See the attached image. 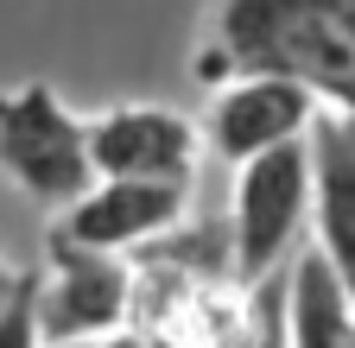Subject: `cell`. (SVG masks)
Segmentation results:
<instances>
[{"label": "cell", "mask_w": 355, "mask_h": 348, "mask_svg": "<svg viewBox=\"0 0 355 348\" xmlns=\"http://www.w3.org/2000/svg\"><path fill=\"white\" fill-rule=\"evenodd\" d=\"M286 76L318 108L355 114V0H216L197 82Z\"/></svg>", "instance_id": "6da1fadb"}, {"label": "cell", "mask_w": 355, "mask_h": 348, "mask_svg": "<svg viewBox=\"0 0 355 348\" xmlns=\"http://www.w3.org/2000/svg\"><path fill=\"white\" fill-rule=\"evenodd\" d=\"M203 158V134L191 114L165 102H121L89 120V165L96 178H153V184H191Z\"/></svg>", "instance_id": "5b68a950"}, {"label": "cell", "mask_w": 355, "mask_h": 348, "mask_svg": "<svg viewBox=\"0 0 355 348\" xmlns=\"http://www.w3.org/2000/svg\"><path fill=\"white\" fill-rule=\"evenodd\" d=\"M304 152H311V235L355 304V114L318 108Z\"/></svg>", "instance_id": "ba28073f"}, {"label": "cell", "mask_w": 355, "mask_h": 348, "mask_svg": "<svg viewBox=\"0 0 355 348\" xmlns=\"http://www.w3.org/2000/svg\"><path fill=\"white\" fill-rule=\"evenodd\" d=\"M279 297H286V348H349L355 304L318 247L292 259V273L279 279Z\"/></svg>", "instance_id": "9c48e42d"}, {"label": "cell", "mask_w": 355, "mask_h": 348, "mask_svg": "<svg viewBox=\"0 0 355 348\" xmlns=\"http://www.w3.org/2000/svg\"><path fill=\"white\" fill-rule=\"evenodd\" d=\"M311 120H318V95L298 89L286 76H229L216 82L209 95V114H203V146L229 165H248L273 146H292L311 134Z\"/></svg>", "instance_id": "8992f818"}, {"label": "cell", "mask_w": 355, "mask_h": 348, "mask_svg": "<svg viewBox=\"0 0 355 348\" xmlns=\"http://www.w3.org/2000/svg\"><path fill=\"white\" fill-rule=\"evenodd\" d=\"M0 178L38 209H70L89 184V120L51 89V82H19L0 89Z\"/></svg>", "instance_id": "7a4b0ae2"}, {"label": "cell", "mask_w": 355, "mask_h": 348, "mask_svg": "<svg viewBox=\"0 0 355 348\" xmlns=\"http://www.w3.org/2000/svg\"><path fill=\"white\" fill-rule=\"evenodd\" d=\"M64 348H184V342H171V336H146V329H108V336H96V342H64Z\"/></svg>", "instance_id": "7c38bea8"}, {"label": "cell", "mask_w": 355, "mask_h": 348, "mask_svg": "<svg viewBox=\"0 0 355 348\" xmlns=\"http://www.w3.org/2000/svg\"><path fill=\"white\" fill-rule=\"evenodd\" d=\"M222 348H286V297H279V279H266L248 291L241 304V323Z\"/></svg>", "instance_id": "30bf717a"}, {"label": "cell", "mask_w": 355, "mask_h": 348, "mask_svg": "<svg viewBox=\"0 0 355 348\" xmlns=\"http://www.w3.org/2000/svg\"><path fill=\"white\" fill-rule=\"evenodd\" d=\"M13 285H19V266H13V259H7V253H0V304H7V297H13Z\"/></svg>", "instance_id": "4fadbf2b"}, {"label": "cell", "mask_w": 355, "mask_h": 348, "mask_svg": "<svg viewBox=\"0 0 355 348\" xmlns=\"http://www.w3.org/2000/svg\"><path fill=\"white\" fill-rule=\"evenodd\" d=\"M32 317H38L44 348L96 342L108 329H127V317H133V266L121 253L83 247V241L51 228L44 266L32 273Z\"/></svg>", "instance_id": "277c9868"}, {"label": "cell", "mask_w": 355, "mask_h": 348, "mask_svg": "<svg viewBox=\"0 0 355 348\" xmlns=\"http://www.w3.org/2000/svg\"><path fill=\"white\" fill-rule=\"evenodd\" d=\"M311 222V152L304 140L273 146L248 165H235V190H229V279L241 291L266 285L298 247Z\"/></svg>", "instance_id": "3957f363"}, {"label": "cell", "mask_w": 355, "mask_h": 348, "mask_svg": "<svg viewBox=\"0 0 355 348\" xmlns=\"http://www.w3.org/2000/svg\"><path fill=\"white\" fill-rule=\"evenodd\" d=\"M0 348H44L38 342V317H32V273H19L13 297L0 304Z\"/></svg>", "instance_id": "8fae6325"}, {"label": "cell", "mask_w": 355, "mask_h": 348, "mask_svg": "<svg viewBox=\"0 0 355 348\" xmlns=\"http://www.w3.org/2000/svg\"><path fill=\"white\" fill-rule=\"evenodd\" d=\"M349 348H355V329H349Z\"/></svg>", "instance_id": "5bb4252c"}, {"label": "cell", "mask_w": 355, "mask_h": 348, "mask_svg": "<svg viewBox=\"0 0 355 348\" xmlns=\"http://www.w3.org/2000/svg\"><path fill=\"white\" fill-rule=\"evenodd\" d=\"M191 209V184H153V178H96L64 215L58 235L102 247V253H133V247H159L178 235Z\"/></svg>", "instance_id": "52a82bcc"}]
</instances>
